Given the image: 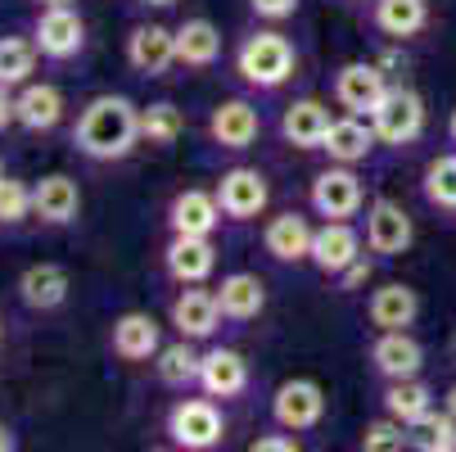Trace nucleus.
<instances>
[{
    "mask_svg": "<svg viewBox=\"0 0 456 452\" xmlns=\"http://www.w3.org/2000/svg\"><path fill=\"white\" fill-rule=\"evenodd\" d=\"M77 150L86 159H126L132 145L141 141V109L126 100V95H100L82 109L77 118V132H73Z\"/></svg>",
    "mask_w": 456,
    "mask_h": 452,
    "instance_id": "1",
    "label": "nucleus"
},
{
    "mask_svg": "<svg viewBox=\"0 0 456 452\" xmlns=\"http://www.w3.org/2000/svg\"><path fill=\"white\" fill-rule=\"evenodd\" d=\"M240 73L253 86H281L294 73V45L281 32H257L240 45Z\"/></svg>",
    "mask_w": 456,
    "mask_h": 452,
    "instance_id": "2",
    "label": "nucleus"
},
{
    "mask_svg": "<svg viewBox=\"0 0 456 452\" xmlns=\"http://www.w3.org/2000/svg\"><path fill=\"white\" fill-rule=\"evenodd\" d=\"M167 434H172V443H181V448L204 452V448H217V443H222L226 421H222V412H217L208 399H185V403L172 407Z\"/></svg>",
    "mask_w": 456,
    "mask_h": 452,
    "instance_id": "3",
    "label": "nucleus"
},
{
    "mask_svg": "<svg viewBox=\"0 0 456 452\" xmlns=\"http://www.w3.org/2000/svg\"><path fill=\"white\" fill-rule=\"evenodd\" d=\"M370 118H375V136L384 145H411L425 127V104L416 91H384V100Z\"/></svg>",
    "mask_w": 456,
    "mask_h": 452,
    "instance_id": "4",
    "label": "nucleus"
},
{
    "mask_svg": "<svg viewBox=\"0 0 456 452\" xmlns=\"http://www.w3.org/2000/svg\"><path fill=\"white\" fill-rule=\"evenodd\" d=\"M312 209L325 218V222H344L362 209V181L344 168H325L316 181H312Z\"/></svg>",
    "mask_w": 456,
    "mask_h": 452,
    "instance_id": "5",
    "label": "nucleus"
},
{
    "mask_svg": "<svg viewBox=\"0 0 456 452\" xmlns=\"http://www.w3.org/2000/svg\"><path fill=\"white\" fill-rule=\"evenodd\" d=\"M86 41V23L73 5H45L37 19V50L50 59H73Z\"/></svg>",
    "mask_w": 456,
    "mask_h": 452,
    "instance_id": "6",
    "label": "nucleus"
},
{
    "mask_svg": "<svg viewBox=\"0 0 456 452\" xmlns=\"http://www.w3.org/2000/svg\"><path fill=\"white\" fill-rule=\"evenodd\" d=\"M217 204L226 218L244 222V218H257L267 209V177L257 168H231L222 181H217Z\"/></svg>",
    "mask_w": 456,
    "mask_h": 452,
    "instance_id": "7",
    "label": "nucleus"
},
{
    "mask_svg": "<svg viewBox=\"0 0 456 452\" xmlns=\"http://www.w3.org/2000/svg\"><path fill=\"white\" fill-rule=\"evenodd\" d=\"M272 416H276L285 430H312V425L325 416L321 384H312V380H289V384H281L276 399H272Z\"/></svg>",
    "mask_w": 456,
    "mask_h": 452,
    "instance_id": "8",
    "label": "nucleus"
},
{
    "mask_svg": "<svg viewBox=\"0 0 456 452\" xmlns=\"http://www.w3.org/2000/svg\"><path fill=\"white\" fill-rule=\"evenodd\" d=\"M32 213L45 222V226H69V222H77V213H82V190H77V181L73 177H41L37 185H32Z\"/></svg>",
    "mask_w": 456,
    "mask_h": 452,
    "instance_id": "9",
    "label": "nucleus"
},
{
    "mask_svg": "<svg viewBox=\"0 0 456 452\" xmlns=\"http://www.w3.org/2000/svg\"><path fill=\"white\" fill-rule=\"evenodd\" d=\"M126 59H132V69L145 73V78H163L172 63H176V32L159 28V23H145L126 37Z\"/></svg>",
    "mask_w": 456,
    "mask_h": 452,
    "instance_id": "10",
    "label": "nucleus"
},
{
    "mask_svg": "<svg viewBox=\"0 0 456 452\" xmlns=\"http://www.w3.org/2000/svg\"><path fill=\"white\" fill-rule=\"evenodd\" d=\"M362 258V240L353 226L344 222H325L321 231H312V263L330 276H344L353 263Z\"/></svg>",
    "mask_w": 456,
    "mask_h": 452,
    "instance_id": "11",
    "label": "nucleus"
},
{
    "mask_svg": "<svg viewBox=\"0 0 456 452\" xmlns=\"http://www.w3.org/2000/svg\"><path fill=\"white\" fill-rule=\"evenodd\" d=\"M366 244L375 253H403L411 244V218L394 200H375L366 213Z\"/></svg>",
    "mask_w": 456,
    "mask_h": 452,
    "instance_id": "12",
    "label": "nucleus"
},
{
    "mask_svg": "<svg viewBox=\"0 0 456 452\" xmlns=\"http://www.w3.org/2000/svg\"><path fill=\"white\" fill-rule=\"evenodd\" d=\"M217 267V249L208 244V235H176L167 244V272L181 285H200L204 276H213Z\"/></svg>",
    "mask_w": 456,
    "mask_h": 452,
    "instance_id": "13",
    "label": "nucleus"
},
{
    "mask_svg": "<svg viewBox=\"0 0 456 452\" xmlns=\"http://www.w3.org/2000/svg\"><path fill=\"white\" fill-rule=\"evenodd\" d=\"M257 127H263V122H257V109L244 104V100H226L208 118V132H213V141L222 150H248L257 141Z\"/></svg>",
    "mask_w": 456,
    "mask_h": 452,
    "instance_id": "14",
    "label": "nucleus"
},
{
    "mask_svg": "<svg viewBox=\"0 0 456 452\" xmlns=\"http://www.w3.org/2000/svg\"><path fill=\"white\" fill-rule=\"evenodd\" d=\"M113 353L122 362H150L159 357V321L150 312H126L113 321Z\"/></svg>",
    "mask_w": 456,
    "mask_h": 452,
    "instance_id": "15",
    "label": "nucleus"
},
{
    "mask_svg": "<svg viewBox=\"0 0 456 452\" xmlns=\"http://www.w3.org/2000/svg\"><path fill=\"white\" fill-rule=\"evenodd\" d=\"M384 73L370 69V63H348V69L335 78V95L348 113H375L384 100Z\"/></svg>",
    "mask_w": 456,
    "mask_h": 452,
    "instance_id": "16",
    "label": "nucleus"
},
{
    "mask_svg": "<svg viewBox=\"0 0 456 452\" xmlns=\"http://www.w3.org/2000/svg\"><path fill=\"white\" fill-rule=\"evenodd\" d=\"M370 362H375V371L388 375V380H407V375L420 371L425 349H420L407 331H384V335L375 340V349H370Z\"/></svg>",
    "mask_w": 456,
    "mask_h": 452,
    "instance_id": "17",
    "label": "nucleus"
},
{
    "mask_svg": "<svg viewBox=\"0 0 456 452\" xmlns=\"http://www.w3.org/2000/svg\"><path fill=\"white\" fill-rule=\"evenodd\" d=\"M167 218H172L176 235H208L222 222V204H217V195H208V190H181V195L172 200Z\"/></svg>",
    "mask_w": 456,
    "mask_h": 452,
    "instance_id": "18",
    "label": "nucleus"
},
{
    "mask_svg": "<svg viewBox=\"0 0 456 452\" xmlns=\"http://www.w3.org/2000/svg\"><path fill=\"white\" fill-rule=\"evenodd\" d=\"M200 384H204L213 399H235L244 384H248V362L235 349H213L200 362Z\"/></svg>",
    "mask_w": 456,
    "mask_h": 452,
    "instance_id": "19",
    "label": "nucleus"
},
{
    "mask_svg": "<svg viewBox=\"0 0 456 452\" xmlns=\"http://www.w3.org/2000/svg\"><path fill=\"white\" fill-rule=\"evenodd\" d=\"M217 316H222V308H217V294H208V290H185V294L172 303V326H176L185 340L213 335V331H217Z\"/></svg>",
    "mask_w": 456,
    "mask_h": 452,
    "instance_id": "20",
    "label": "nucleus"
},
{
    "mask_svg": "<svg viewBox=\"0 0 456 452\" xmlns=\"http://www.w3.org/2000/svg\"><path fill=\"white\" fill-rule=\"evenodd\" d=\"M19 299L37 312H50L59 308L63 299H69V272H63L59 263H37L19 276Z\"/></svg>",
    "mask_w": 456,
    "mask_h": 452,
    "instance_id": "21",
    "label": "nucleus"
},
{
    "mask_svg": "<svg viewBox=\"0 0 456 452\" xmlns=\"http://www.w3.org/2000/svg\"><path fill=\"white\" fill-rule=\"evenodd\" d=\"M63 118V95L59 86H23V95L14 100V122L28 127V132H50Z\"/></svg>",
    "mask_w": 456,
    "mask_h": 452,
    "instance_id": "22",
    "label": "nucleus"
},
{
    "mask_svg": "<svg viewBox=\"0 0 456 452\" xmlns=\"http://www.w3.org/2000/svg\"><path fill=\"white\" fill-rule=\"evenodd\" d=\"M420 312V299L411 285H384L370 294V321L379 331H407Z\"/></svg>",
    "mask_w": 456,
    "mask_h": 452,
    "instance_id": "23",
    "label": "nucleus"
},
{
    "mask_svg": "<svg viewBox=\"0 0 456 452\" xmlns=\"http://www.w3.org/2000/svg\"><path fill=\"white\" fill-rule=\"evenodd\" d=\"M370 145H375V127H366L357 113L344 118V122H330V132H325V141H321V150L335 163H362L370 154Z\"/></svg>",
    "mask_w": 456,
    "mask_h": 452,
    "instance_id": "24",
    "label": "nucleus"
},
{
    "mask_svg": "<svg viewBox=\"0 0 456 452\" xmlns=\"http://www.w3.org/2000/svg\"><path fill=\"white\" fill-rule=\"evenodd\" d=\"M263 244H267L272 258H281V263H298V258H312V226H307L298 213L272 218Z\"/></svg>",
    "mask_w": 456,
    "mask_h": 452,
    "instance_id": "25",
    "label": "nucleus"
},
{
    "mask_svg": "<svg viewBox=\"0 0 456 452\" xmlns=\"http://www.w3.org/2000/svg\"><path fill=\"white\" fill-rule=\"evenodd\" d=\"M222 54V32L208 19H190L176 28V59L190 63V69H208Z\"/></svg>",
    "mask_w": 456,
    "mask_h": 452,
    "instance_id": "26",
    "label": "nucleus"
},
{
    "mask_svg": "<svg viewBox=\"0 0 456 452\" xmlns=\"http://www.w3.org/2000/svg\"><path fill=\"white\" fill-rule=\"evenodd\" d=\"M281 132H285V141H294L303 150H316L325 141V132H330V113H325V104H316V100H298V104L285 109Z\"/></svg>",
    "mask_w": 456,
    "mask_h": 452,
    "instance_id": "27",
    "label": "nucleus"
},
{
    "mask_svg": "<svg viewBox=\"0 0 456 452\" xmlns=\"http://www.w3.org/2000/svg\"><path fill=\"white\" fill-rule=\"evenodd\" d=\"M263 303H267V290H263V281L248 276V272H235V276H226V281L217 285V308H222V316L248 321V316L263 312Z\"/></svg>",
    "mask_w": 456,
    "mask_h": 452,
    "instance_id": "28",
    "label": "nucleus"
},
{
    "mask_svg": "<svg viewBox=\"0 0 456 452\" xmlns=\"http://www.w3.org/2000/svg\"><path fill=\"white\" fill-rule=\"evenodd\" d=\"M375 23L388 37H416L429 23V5L425 0H375Z\"/></svg>",
    "mask_w": 456,
    "mask_h": 452,
    "instance_id": "29",
    "label": "nucleus"
},
{
    "mask_svg": "<svg viewBox=\"0 0 456 452\" xmlns=\"http://www.w3.org/2000/svg\"><path fill=\"white\" fill-rule=\"evenodd\" d=\"M384 407H388V416H398L403 425H416V421L429 412V390H425L416 375L394 380V390L384 394Z\"/></svg>",
    "mask_w": 456,
    "mask_h": 452,
    "instance_id": "30",
    "label": "nucleus"
},
{
    "mask_svg": "<svg viewBox=\"0 0 456 452\" xmlns=\"http://www.w3.org/2000/svg\"><path fill=\"white\" fill-rule=\"evenodd\" d=\"M37 69V41L23 37H0V86H19Z\"/></svg>",
    "mask_w": 456,
    "mask_h": 452,
    "instance_id": "31",
    "label": "nucleus"
},
{
    "mask_svg": "<svg viewBox=\"0 0 456 452\" xmlns=\"http://www.w3.org/2000/svg\"><path fill=\"white\" fill-rule=\"evenodd\" d=\"M181 132H185L181 109H172V104H150V109H141V141H150V145H172Z\"/></svg>",
    "mask_w": 456,
    "mask_h": 452,
    "instance_id": "32",
    "label": "nucleus"
},
{
    "mask_svg": "<svg viewBox=\"0 0 456 452\" xmlns=\"http://www.w3.org/2000/svg\"><path fill=\"white\" fill-rule=\"evenodd\" d=\"M425 195H429V204L456 213V154H438L425 168Z\"/></svg>",
    "mask_w": 456,
    "mask_h": 452,
    "instance_id": "33",
    "label": "nucleus"
},
{
    "mask_svg": "<svg viewBox=\"0 0 456 452\" xmlns=\"http://www.w3.org/2000/svg\"><path fill=\"white\" fill-rule=\"evenodd\" d=\"M411 430V443L416 448H425V452H452L456 448V416H434V412H425L416 425H407Z\"/></svg>",
    "mask_w": 456,
    "mask_h": 452,
    "instance_id": "34",
    "label": "nucleus"
},
{
    "mask_svg": "<svg viewBox=\"0 0 456 452\" xmlns=\"http://www.w3.org/2000/svg\"><path fill=\"white\" fill-rule=\"evenodd\" d=\"M200 362L204 357H194L190 344H172V349H159V380L163 384H190V380H200Z\"/></svg>",
    "mask_w": 456,
    "mask_h": 452,
    "instance_id": "35",
    "label": "nucleus"
},
{
    "mask_svg": "<svg viewBox=\"0 0 456 452\" xmlns=\"http://www.w3.org/2000/svg\"><path fill=\"white\" fill-rule=\"evenodd\" d=\"M32 213V185L14 181V177H0V222L14 226Z\"/></svg>",
    "mask_w": 456,
    "mask_h": 452,
    "instance_id": "36",
    "label": "nucleus"
},
{
    "mask_svg": "<svg viewBox=\"0 0 456 452\" xmlns=\"http://www.w3.org/2000/svg\"><path fill=\"white\" fill-rule=\"evenodd\" d=\"M407 425L398 421V416H388V421H370L366 425V434H362V448L366 452H384V448H403L407 443V434H403Z\"/></svg>",
    "mask_w": 456,
    "mask_h": 452,
    "instance_id": "37",
    "label": "nucleus"
},
{
    "mask_svg": "<svg viewBox=\"0 0 456 452\" xmlns=\"http://www.w3.org/2000/svg\"><path fill=\"white\" fill-rule=\"evenodd\" d=\"M294 5L298 0H253V10L263 19H285V14H294Z\"/></svg>",
    "mask_w": 456,
    "mask_h": 452,
    "instance_id": "38",
    "label": "nucleus"
},
{
    "mask_svg": "<svg viewBox=\"0 0 456 452\" xmlns=\"http://www.w3.org/2000/svg\"><path fill=\"white\" fill-rule=\"evenodd\" d=\"M294 448H298L294 439H257L253 443V452H294Z\"/></svg>",
    "mask_w": 456,
    "mask_h": 452,
    "instance_id": "39",
    "label": "nucleus"
},
{
    "mask_svg": "<svg viewBox=\"0 0 456 452\" xmlns=\"http://www.w3.org/2000/svg\"><path fill=\"white\" fill-rule=\"evenodd\" d=\"M10 122H14V100L5 95V86H0V132H5Z\"/></svg>",
    "mask_w": 456,
    "mask_h": 452,
    "instance_id": "40",
    "label": "nucleus"
},
{
    "mask_svg": "<svg viewBox=\"0 0 456 452\" xmlns=\"http://www.w3.org/2000/svg\"><path fill=\"white\" fill-rule=\"evenodd\" d=\"M366 276H370V267L362 263V258H357V263H353V267L344 272V281H348V285H357V281H366Z\"/></svg>",
    "mask_w": 456,
    "mask_h": 452,
    "instance_id": "41",
    "label": "nucleus"
},
{
    "mask_svg": "<svg viewBox=\"0 0 456 452\" xmlns=\"http://www.w3.org/2000/svg\"><path fill=\"white\" fill-rule=\"evenodd\" d=\"M10 448H14V434H10L5 425H0V452H10Z\"/></svg>",
    "mask_w": 456,
    "mask_h": 452,
    "instance_id": "42",
    "label": "nucleus"
},
{
    "mask_svg": "<svg viewBox=\"0 0 456 452\" xmlns=\"http://www.w3.org/2000/svg\"><path fill=\"white\" fill-rule=\"evenodd\" d=\"M447 407H452V416H456V390H452V394H447Z\"/></svg>",
    "mask_w": 456,
    "mask_h": 452,
    "instance_id": "43",
    "label": "nucleus"
},
{
    "mask_svg": "<svg viewBox=\"0 0 456 452\" xmlns=\"http://www.w3.org/2000/svg\"><path fill=\"white\" fill-rule=\"evenodd\" d=\"M41 5H73V0H41Z\"/></svg>",
    "mask_w": 456,
    "mask_h": 452,
    "instance_id": "44",
    "label": "nucleus"
},
{
    "mask_svg": "<svg viewBox=\"0 0 456 452\" xmlns=\"http://www.w3.org/2000/svg\"><path fill=\"white\" fill-rule=\"evenodd\" d=\"M145 5H172V0H145Z\"/></svg>",
    "mask_w": 456,
    "mask_h": 452,
    "instance_id": "45",
    "label": "nucleus"
},
{
    "mask_svg": "<svg viewBox=\"0 0 456 452\" xmlns=\"http://www.w3.org/2000/svg\"><path fill=\"white\" fill-rule=\"evenodd\" d=\"M452 141H456V109H452Z\"/></svg>",
    "mask_w": 456,
    "mask_h": 452,
    "instance_id": "46",
    "label": "nucleus"
},
{
    "mask_svg": "<svg viewBox=\"0 0 456 452\" xmlns=\"http://www.w3.org/2000/svg\"><path fill=\"white\" fill-rule=\"evenodd\" d=\"M0 177H5V172H0Z\"/></svg>",
    "mask_w": 456,
    "mask_h": 452,
    "instance_id": "47",
    "label": "nucleus"
}]
</instances>
